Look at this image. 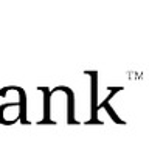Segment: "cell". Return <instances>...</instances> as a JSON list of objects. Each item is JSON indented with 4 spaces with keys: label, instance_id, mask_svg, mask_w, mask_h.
<instances>
[{
    "label": "cell",
    "instance_id": "obj_1",
    "mask_svg": "<svg viewBox=\"0 0 149 144\" xmlns=\"http://www.w3.org/2000/svg\"><path fill=\"white\" fill-rule=\"evenodd\" d=\"M25 111H26V95L20 98L19 101L6 102V104L0 105V123L5 125H11L20 119L23 124H28L25 119Z\"/></svg>",
    "mask_w": 149,
    "mask_h": 144
}]
</instances>
